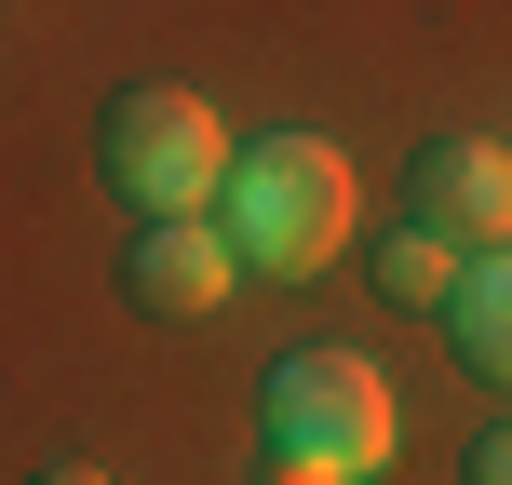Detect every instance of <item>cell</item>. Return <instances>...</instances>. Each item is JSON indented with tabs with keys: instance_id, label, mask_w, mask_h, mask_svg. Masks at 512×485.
Wrapping results in <instances>:
<instances>
[{
	"instance_id": "obj_1",
	"label": "cell",
	"mask_w": 512,
	"mask_h": 485,
	"mask_svg": "<svg viewBox=\"0 0 512 485\" xmlns=\"http://www.w3.org/2000/svg\"><path fill=\"white\" fill-rule=\"evenodd\" d=\"M216 230L256 283H310L337 243H351V162L324 135H256V149L216 176Z\"/></svg>"
},
{
	"instance_id": "obj_2",
	"label": "cell",
	"mask_w": 512,
	"mask_h": 485,
	"mask_svg": "<svg viewBox=\"0 0 512 485\" xmlns=\"http://www.w3.org/2000/svg\"><path fill=\"white\" fill-rule=\"evenodd\" d=\"M391 378L364 351H283L270 378H256V445H283V459H324V472H391Z\"/></svg>"
},
{
	"instance_id": "obj_3",
	"label": "cell",
	"mask_w": 512,
	"mask_h": 485,
	"mask_svg": "<svg viewBox=\"0 0 512 485\" xmlns=\"http://www.w3.org/2000/svg\"><path fill=\"white\" fill-rule=\"evenodd\" d=\"M95 162H108V189H122L135 216H216L230 135H216V108L176 95V81H122L108 122H95Z\"/></svg>"
},
{
	"instance_id": "obj_4",
	"label": "cell",
	"mask_w": 512,
	"mask_h": 485,
	"mask_svg": "<svg viewBox=\"0 0 512 485\" xmlns=\"http://www.w3.org/2000/svg\"><path fill=\"white\" fill-rule=\"evenodd\" d=\"M405 230H432L459 256L512 243V149L499 135H432V149L405 162Z\"/></svg>"
},
{
	"instance_id": "obj_5",
	"label": "cell",
	"mask_w": 512,
	"mask_h": 485,
	"mask_svg": "<svg viewBox=\"0 0 512 485\" xmlns=\"http://www.w3.org/2000/svg\"><path fill=\"white\" fill-rule=\"evenodd\" d=\"M230 283H243V256H230V230H216V216H135V243H122V297H135V310L203 324Z\"/></svg>"
},
{
	"instance_id": "obj_6",
	"label": "cell",
	"mask_w": 512,
	"mask_h": 485,
	"mask_svg": "<svg viewBox=\"0 0 512 485\" xmlns=\"http://www.w3.org/2000/svg\"><path fill=\"white\" fill-rule=\"evenodd\" d=\"M432 324L459 337V364H472V378H499V391H512V243L459 256V283H445V310H432Z\"/></svg>"
},
{
	"instance_id": "obj_7",
	"label": "cell",
	"mask_w": 512,
	"mask_h": 485,
	"mask_svg": "<svg viewBox=\"0 0 512 485\" xmlns=\"http://www.w3.org/2000/svg\"><path fill=\"white\" fill-rule=\"evenodd\" d=\"M445 283H459V243H432V230H391L378 243V297L391 310H445Z\"/></svg>"
},
{
	"instance_id": "obj_8",
	"label": "cell",
	"mask_w": 512,
	"mask_h": 485,
	"mask_svg": "<svg viewBox=\"0 0 512 485\" xmlns=\"http://www.w3.org/2000/svg\"><path fill=\"white\" fill-rule=\"evenodd\" d=\"M472 485H512V418H499L486 445H472Z\"/></svg>"
},
{
	"instance_id": "obj_9",
	"label": "cell",
	"mask_w": 512,
	"mask_h": 485,
	"mask_svg": "<svg viewBox=\"0 0 512 485\" xmlns=\"http://www.w3.org/2000/svg\"><path fill=\"white\" fill-rule=\"evenodd\" d=\"M256 485H351V472H324V459H283V445H270V472H256Z\"/></svg>"
},
{
	"instance_id": "obj_10",
	"label": "cell",
	"mask_w": 512,
	"mask_h": 485,
	"mask_svg": "<svg viewBox=\"0 0 512 485\" xmlns=\"http://www.w3.org/2000/svg\"><path fill=\"white\" fill-rule=\"evenodd\" d=\"M27 485H108V472L95 459H54V472H27Z\"/></svg>"
}]
</instances>
